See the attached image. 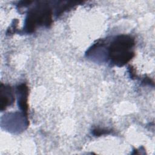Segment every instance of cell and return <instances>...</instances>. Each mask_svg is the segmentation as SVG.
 I'll use <instances>...</instances> for the list:
<instances>
[{"label": "cell", "instance_id": "cell-1", "mask_svg": "<svg viewBox=\"0 0 155 155\" xmlns=\"http://www.w3.org/2000/svg\"><path fill=\"white\" fill-rule=\"evenodd\" d=\"M134 45V40L131 36L127 35L117 36L109 47V58L117 66L124 65L134 56L132 51Z\"/></svg>", "mask_w": 155, "mask_h": 155}, {"label": "cell", "instance_id": "cell-5", "mask_svg": "<svg viewBox=\"0 0 155 155\" xmlns=\"http://www.w3.org/2000/svg\"><path fill=\"white\" fill-rule=\"evenodd\" d=\"M105 133H108L107 130H101V129H96L93 130V134L96 136H100L101 134H104Z\"/></svg>", "mask_w": 155, "mask_h": 155}, {"label": "cell", "instance_id": "cell-3", "mask_svg": "<svg viewBox=\"0 0 155 155\" xmlns=\"http://www.w3.org/2000/svg\"><path fill=\"white\" fill-rule=\"evenodd\" d=\"M14 101V97L10 87L1 85V110L10 105Z\"/></svg>", "mask_w": 155, "mask_h": 155}, {"label": "cell", "instance_id": "cell-4", "mask_svg": "<svg viewBox=\"0 0 155 155\" xmlns=\"http://www.w3.org/2000/svg\"><path fill=\"white\" fill-rule=\"evenodd\" d=\"M19 93L18 104L21 109L27 113L28 105H27V96H28V88L25 84H21L18 87Z\"/></svg>", "mask_w": 155, "mask_h": 155}, {"label": "cell", "instance_id": "cell-2", "mask_svg": "<svg viewBox=\"0 0 155 155\" xmlns=\"http://www.w3.org/2000/svg\"><path fill=\"white\" fill-rule=\"evenodd\" d=\"M51 12L45 5H38L31 10L26 19L25 30L27 32H32L38 25H47L51 23Z\"/></svg>", "mask_w": 155, "mask_h": 155}]
</instances>
